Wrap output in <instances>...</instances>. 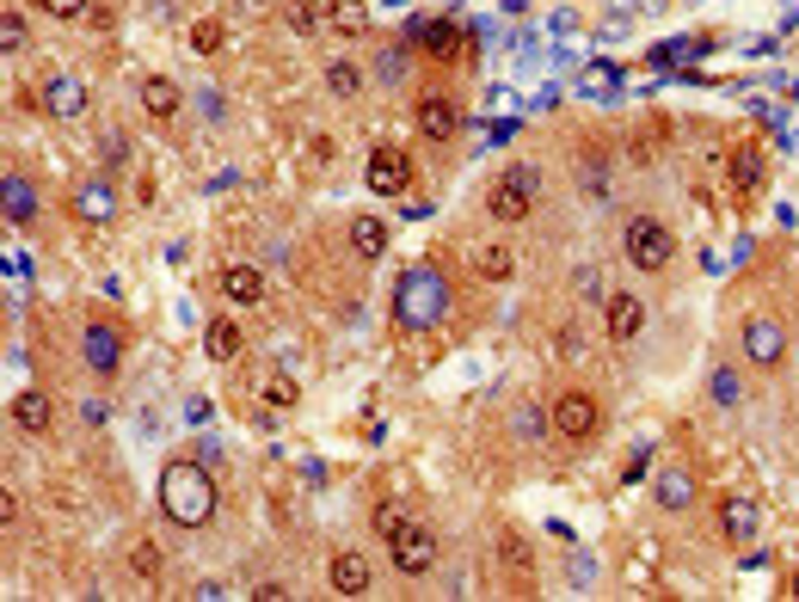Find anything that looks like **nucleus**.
Segmentation results:
<instances>
[{"label":"nucleus","instance_id":"15","mask_svg":"<svg viewBox=\"0 0 799 602\" xmlns=\"http://www.w3.org/2000/svg\"><path fill=\"white\" fill-rule=\"evenodd\" d=\"M68 209H75L80 222H111L117 216V191H111V179H87V185L68 197Z\"/></svg>","mask_w":799,"mask_h":602},{"label":"nucleus","instance_id":"2","mask_svg":"<svg viewBox=\"0 0 799 602\" xmlns=\"http://www.w3.org/2000/svg\"><path fill=\"white\" fill-rule=\"evenodd\" d=\"M443 314H449V277H443L437 264L400 271V283H393V326L400 332H431Z\"/></svg>","mask_w":799,"mask_h":602},{"label":"nucleus","instance_id":"21","mask_svg":"<svg viewBox=\"0 0 799 602\" xmlns=\"http://www.w3.org/2000/svg\"><path fill=\"white\" fill-rule=\"evenodd\" d=\"M204 351H209V363H235L240 351H247V332H240L235 320H209V332H204Z\"/></svg>","mask_w":799,"mask_h":602},{"label":"nucleus","instance_id":"13","mask_svg":"<svg viewBox=\"0 0 799 602\" xmlns=\"http://www.w3.org/2000/svg\"><path fill=\"white\" fill-rule=\"evenodd\" d=\"M327 584H332V597H369V584H376V571H369V559L363 554H332V566H327Z\"/></svg>","mask_w":799,"mask_h":602},{"label":"nucleus","instance_id":"29","mask_svg":"<svg viewBox=\"0 0 799 602\" xmlns=\"http://www.w3.org/2000/svg\"><path fill=\"white\" fill-rule=\"evenodd\" d=\"M221 44H228V25H221V19H197V25H191V49H197V56H216Z\"/></svg>","mask_w":799,"mask_h":602},{"label":"nucleus","instance_id":"4","mask_svg":"<svg viewBox=\"0 0 799 602\" xmlns=\"http://www.w3.org/2000/svg\"><path fill=\"white\" fill-rule=\"evenodd\" d=\"M535 203H541V172L535 167H504L487 191V216L504 222V228H517V222L535 216Z\"/></svg>","mask_w":799,"mask_h":602},{"label":"nucleus","instance_id":"36","mask_svg":"<svg viewBox=\"0 0 799 602\" xmlns=\"http://www.w3.org/2000/svg\"><path fill=\"white\" fill-rule=\"evenodd\" d=\"M579 295H584V302H609V289H603L596 271H579Z\"/></svg>","mask_w":799,"mask_h":602},{"label":"nucleus","instance_id":"16","mask_svg":"<svg viewBox=\"0 0 799 602\" xmlns=\"http://www.w3.org/2000/svg\"><path fill=\"white\" fill-rule=\"evenodd\" d=\"M652 498H659V510L683 516V510L695 504V474H689V467H664V474L652 479Z\"/></svg>","mask_w":799,"mask_h":602},{"label":"nucleus","instance_id":"37","mask_svg":"<svg viewBox=\"0 0 799 602\" xmlns=\"http://www.w3.org/2000/svg\"><path fill=\"white\" fill-rule=\"evenodd\" d=\"M560 356H584V332H579L572 320L560 326Z\"/></svg>","mask_w":799,"mask_h":602},{"label":"nucleus","instance_id":"20","mask_svg":"<svg viewBox=\"0 0 799 602\" xmlns=\"http://www.w3.org/2000/svg\"><path fill=\"white\" fill-rule=\"evenodd\" d=\"M141 105H148V117H155V124H173L179 105H185V93H179L167 75H148V80H141Z\"/></svg>","mask_w":799,"mask_h":602},{"label":"nucleus","instance_id":"27","mask_svg":"<svg viewBox=\"0 0 799 602\" xmlns=\"http://www.w3.org/2000/svg\"><path fill=\"white\" fill-rule=\"evenodd\" d=\"M473 271L487 283H504L511 271H517V259H511V247H473Z\"/></svg>","mask_w":799,"mask_h":602},{"label":"nucleus","instance_id":"35","mask_svg":"<svg viewBox=\"0 0 799 602\" xmlns=\"http://www.w3.org/2000/svg\"><path fill=\"white\" fill-rule=\"evenodd\" d=\"M0 49H25V19H19V13L0 19Z\"/></svg>","mask_w":799,"mask_h":602},{"label":"nucleus","instance_id":"24","mask_svg":"<svg viewBox=\"0 0 799 602\" xmlns=\"http://www.w3.org/2000/svg\"><path fill=\"white\" fill-rule=\"evenodd\" d=\"M327 19L339 37H363V25H369V7L363 0H327Z\"/></svg>","mask_w":799,"mask_h":602},{"label":"nucleus","instance_id":"30","mask_svg":"<svg viewBox=\"0 0 799 602\" xmlns=\"http://www.w3.org/2000/svg\"><path fill=\"white\" fill-rule=\"evenodd\" d=\"M129 571H136V578H148V584H160V554H155V541H129Z\"/></svg>","mask_w":799,"mask_h":602},{"label":"nucleus","instance_id":"17","mask_svg":"<svg viewBox=\"0 0 799 602\" xmlns=\"http://www.w3.org/2000/svg\"><path fill=\"white\" fill-rule=\"evenodd\" d=\"M412 44H419L431 63H455V56H461V32H455L449 19H424L419 32H412Z\"/></svg>","mask_w":799,"mask_h":602},{"label":"nucleus","instance_id":"7","mask_svg":"<svg viewBox=\"0 0 799 602\" xmlns=\"http://www.w3.org/2000/svg\"><path fill=\"white\" fill-rule=\"evenodd\" d=\"M744 356H751L756 370H781L787 326L775 320V314H751V320H744Z\"/></svg>","mask_w":799,"mask_h":602},{"label":"nucleus","instance_id":"5","mask_svg":"<svg viewBox=\"0 0 799 602\" xmlns=\"http://www.w3.org/2000/svg\"><path fill=\"white\" fill-rule=\"evenodd\" d=\"M548 424H553V436H566V443H591V436L603 431V406H596V394H584V387H566V394H553Z\"/></svg>","mask_w":799,"mask_h":602},{"label":"nucleus","instance_id":"39","mask_svg":"<svg viewBox=\"0 0 799 602\" xmlns=\"http://www.w3.org/2000/svg\"><path fill=\"white\" fill-rule=\"evenodd\" d=\"M252 597H259V602H283V597H296V590H289V584H259Z\"/></svg>","mask_w":799,"mask_h":602},{"label":"nucleus","instance_id":"6","mask_svg":"<svg viewBox=\"0 0 799 602\" xmlns=\"http://www.w3.org/2000/svg\"><path fill=\"white\" fill-rule=\"evenodd\" d=\"M437 535H431V529L424 523H407L400 529V535L388 541V559H393V571H400V578H424V571L437 566Z\"/></svg>","mask_w":799,"mask_h":602},{"label":"nucleus","instance_id":"25","mask_svg":"<svg viewBox=\"0 0 799 602\" xmlns=\"http://www.w3.org/2000/svg\"><path fill=\"white\" fill-rule=\"evenodd\" d=\"M351 247H357V259H381L388 252V228L376 216H357L351 222Z\"/></svg>","mask_w":799,"mask_h":602},{"label":"nucleus","instance_id":"18","mask_svg":"<svg viewBox=\"0 0 799 602\" xmlns=\"http://www.w3.org/2000/svg\"><path fill=\"white\" fill-rule=\"evenodd\" d=\"M221 295H228L235 308H259V302H265V277H259V264H228V271H221Z\"/></svg>","mask_w":799,"mask_h":602},{"label":"nucleus","instance_id":"19","mask_svg":"<svg viewBox=\"0 0 799 602\" xmlns=\"http://www.w3.org/2000/svg\"><path fill=\"white\" fill-rule=\"evenodd\" d=\"M44 111L49 117H87V87H80L75 75H56L44 87Z\"/></svg>","mask_w":799,"mask_h":602},{"label":"nucleus","instance_id":"38","mask_svg":"<svg viewBox=\"0 0 799 602\" xmlns=\"http://www.w3.org/2000/svg\"><path fill=\"white\" fill-rule=\"evenodd\" d=\"M124 148H129V136H124V129H111V136L99 141V155H105V160H124Z\"/></svg>","mask_w":799,"mask_h":602},{"label":"nucleus","instance_id":"31","mask_svg":"<svg viewBox=\"0 0 799 602\" xmlns=\"http://www.w3.org/2000/svg\"><path fill=\"white\" fill-rule=\"evenodd\" d=\"M327 87H332V99H357L363 75H357L351 63H332V68H327Z\"/></svg>","mask_w":799,"mask_h":602},{"label":"nucleus","instance_id":"28","mask_svg":"<svg viewBox=\"0 0 799 602\" xmlns=\"http://www.w3.org/2000/svg\"><path fill=\"white\" fill-rule=\"evenodd\" d=\"M407 523H412V516H407V504H400V498H381V504H376V516H369V529H376L381 541H393Z\"/></svg>","mask_w":799,"mask_h":602},{"label":"nucleus","instance_id":"32","mask_svg":"<svg viewBox=\"0 0 799 602\" xmlns=\"http://www.w3.org/2000/svg\"><path fill=\"white\" fill-rule=\"evenodd\" d=\"M265 400L277 406V412H289V406L301 400V387H296V375H271V382H265Z\"/></svg>","mask_w":799,"mask_h":602},{"label":"nucleus","instance_id":"41","mask_svg":"<svg viewBox=\"0 0 799 602\" xmlns=\"http://www.w3.org/2000/svg\"><path fill=\"white\" fill-rule=\"evenodd\" d=\"M794 597H799V578H794Z\"/></svg>","mask_w":799,"mask_h":602},{"label":"nucleus","instance_id":"14","mask_svg":"<svg viewBox=\"0 0 799 602\" xmlns=\"http://www.w3.org/2000/svg\"><path fill=\"white\" fill-rule=\"evenodd\" d=\"M13 424L25 436H44L49 424H56V400H49L44 387H25V394H13Z\"/></svg>","mask_w":799,"mask_h":602},{"label":"nucleus","instance_id":"22","mask_svg":"<svg viewBox=\"0 0 799 602\" xmlns=\"http://www.w3.org/2000/svg\"><path fill=\"white\" fill-rule=\"evenodd\" d=\"M0 209H7V222H32V216H37V191H32V179L7 172V185H0Z\"/></svg>","mask_w":799,"mask_h":602},{"label":"nucleus","instance_id":"33","mask_svg":"<svg viewBox=\"0 0 799 602\" xmlns=\"http://www.w3.org/2000/svg\"><path fill=\"white\" fill-rule=\"evenodd\" d=\"M744 387H738V370H714V406H738Z\"/></svg>","mask_w":799,"mask_h":602},{"label":"nucleus","instance_id":"40","mask_svg":"<svg viewBox=\"0 0 799 602\" xmlns=\"http://www.w3.org/2000/svg\"><path fill=\"white\" fill-rule=\"evenodd\" d=\"M289 25H296V32H313V7H289Z\"/></svg>","mask_w":799,"mask_h":602},{"label":"nucleus","instance_id":"10","mask_svg":"<svg viewBox=\"0 0 799 602\" xmlns=\"http://www.w3.org/2000/svg\"><path fill=\"white\" fill-rule=\"evenodd\" d=\"M603 332H609V344H634L646 332V302L627 289H609V302H603Z\"/></svg>","mask_w":799,"mask_h":602},{"label":"nucleus","instance_id":"11","mask_svg":"<svg viewBox=\"0 0 799 602\" xmlns=\"http://www.w3.org/2000/svg\"><path fill=\"white\" fill-rule=\"evenodd\" d=\"M756 529H763V510H756L751 492H726L720 498V535L732 541V547H751Z\"/></svg>","mask_w":799,"mask_h":602},{"label":"nucleus","instance_id":"23","mask_svg":"<svg viewBox=\"0 0 799 602\" xmlns=\"http://www.w3.org/2000/svg\"><path fill=\"white\" fill-rule=\"evenodd\" d=\"M499 566L511 571L517 584H535V547H529L523 535H504V541H499Z\"/></svg>","mask_w":799,"mask_h":602},{"label":"nucleus","instance_id":"3","mask_svg":"<svg viewBox=\"0 0 799 602\" xmlns=\"http://www.w3.org/2000/svg\"><path fill=\"white\" fill-rule=\"evenodd\" d=\"M621 259L634 264V271H646V277L671 271V259H676L671 222H659V216H627V228H621Z\"/></svg>","mask_w":799,"mask_h":602},{"label":"nucleus","instance_id":"12","mask_svg":"<svg viewBox=\"0 0 799 602\" xmlns=\"http://www.w3.org/2000/svg\"><path fill=\"white\" fill-rule=\"evenodd\" d=\"M455 129H461V105H455V93H424L419 99V136L424 141H455Z\"/></svg>","mask_w":799,"mask_h":602},{"label":"nucleus","instance_id":"26","mask_svg":"<svg viewBox=\"0 0 799 602\" xmlns=\"http://www.w3.org/2000/svg\"><path fill=\"white\" fill-rule=\"evenodd\" d=\"M763 179H768L763 148H738V155H732V185H738V191H756Z\"/></svg>","mask_w":799,"mask_h":602},{"label":"nucleus","instance_id":"34","mask_svg":"<svg viewBox=\"0 0 799 602\" xmlns=\"http://www.w3.org/2000/svg\"><path fill=\"white\" fill-rule=\"evenodd\" d=\"M37 7H44L49 19H68V25H75V19H87V13H93V0H37Z\"/></svg>","mask_w":799,"mask_h":602},{"label":"nucleus","instance_id":"1","mask_svg":"<svg viewBox=\"0 0 799 602\" xmlns=\"http://www.w3.org/2000/svg\"><path fill=\"white\" fill-rule=\"evenodd\" d=\"M160 510L179 529H204L216 516V479L204 462H167L160 467Z\"/></svg>","mask_w":799,"mask_h":602},{"label":"nucleus","instance_id":"8","mask_svg":"<svg viewBox=\"0 0 799 602\" xmlns=\"http://www.w3.org/2000/svg\"><path fill=\"white\" fill-rule=\"evenodd\" d=\"M80 356H87V370L99 375V382H111V375L124 370V332L105 320H93L87 332H80Z\"/></svg>","mask_w":799,"mask_h":602},{"label":"nucleus","instance_id":"9","mask_svg":"<svg viewBox=\"0 0 799 602\" xmlns=\"http://www.w3.org/2000/svg\"><path fill=\"white\" fill-rule=\"evenodd\" d=\"M407 185H412V155L393 148V141H381L376 155H369V191L376 197H407Z\"/></svg>","mask_w":799,"mask_h":602}]
</instances>
